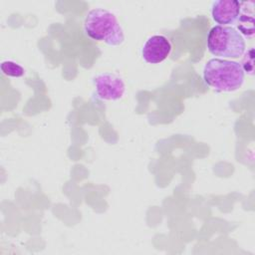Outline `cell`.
Returning a JSON list of instances; mask_svg holds the SVG:
<instances>
[{
  "mask_svg": "<svg viewBox=\"0 0 255 255\" xmlns=\"http://www.w3.org/2000/svg\"><path fill=\"white\" fill-rule=\"evenodd\" d=\"M244 73L238 62L212 58L203 68V79L210 88L218 92H234L243 85Z\"/></svg>",
  "mask_w": 255,
  "mask_h": 255,
  "instance_id": "cell-1",
  "label": "cell"
},
{
  "mask_svg": "<svg viewBox=\"0 0 255 255\" xmlns=\"http://www.w3.org/2000/svg\"><path fill=\"white\" fill-rule=\"evenodd\" d=\"M84 29L93 40L117 47L124 43L125 35L116 15L106 9L91 10L85 18Z\"/></svg>",
  "mask_w": 255,
  "mask_h": 255,
  "instance_id": "cell-2",
  "label": "cell"
},
{
  "mask_svg": "<svg viewBox=\"0 0 255 255\" xmlns=\"http://www.w3.org/2000/svg\"><path fill=\"white\" fill-rule=\"evenodd\" d=\"M207 49L219 58H240L246 49L241 33L230 26H214L207 35Z\"/></svg>",
  "mask_w": 255,
  "mask_h": 255,
  "instance_id": "cell-3",
  "label": "cell"
},
{
  "mask_svg": "<svg viewBox=\"0 0 255 255\" xmlns=\"http://www.w3.org/2000/svg\"><path fill=\"white\" fill-rule=\"evenodd\" d=\"M94 87L98 98L105 101L120 100L126 91L124 81L112 73H101L96 76Z\"/></svg>",
  "mask_w": 255,
  "mask_h": 255,
  "instance_id": "cell-4",
  "label": "cell"
},
{
  "mask_svg": "<svg viewBox=\"0 0 255 255\" xmlns=\"http://www.w3.org/2000/svg\"><path fill=\"white\" fill-rule=\"evenodd\" d=\"M171 43L162 35L149 37L142 46V59L148 64H158L164 61L171 52Z\"/></svg>",
  "mask_w": 255,
  "mask_h": 255,
  "instance_id": "cell-5",
  "label": "cell"
},
{
  "mask_svg": "<svg viewBox=\"0 0 255 255\" xmlns=\"http://www.w3.org/2000/svg\"><path fill=\"white\" fill-rule=\"evenodd\" d=\"M240 2L236 0L214 1L211 7L212 19L219 26L234 24L239 17Z\"/></svg>",
  "mask_w": 255,
  "mask_h": 255,
  "instance_id": "cell-6",
  "label": "cell"
},
{
  "mask_svg": "<svg viewBox=\"0 0 255 255\" xmlns=\"http://www.w3.org/2000/svg\"><path fill=\"white\" fill-rule=\"evenodd\" d=\"M1 71L4 75L13 78L22 77L25 74V70L19 64L13 61H4L1 63Z\"/></svg>",
  "mask_w": 255,
  "mask_h": 255,
  "instance_id": "cell-7",
  "label": "cell"
}]
</instances>
